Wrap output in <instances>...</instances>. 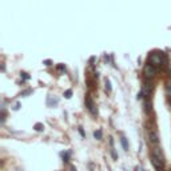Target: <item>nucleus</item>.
Here are the masks:
<instances>
[{
    "instance_id": "8",
    "label": "nucleus",
    "mask_w": 171,
    "mask_h": 171,
    "mask_svg": "<svg viewBox=\"0 0 171 171\" xmlns=\"http://www.w3.org/2000/svg\"><path fill=\"white\" fill-rule=\"evenodd\" d=\"M35 128H36V130H38V131H41V130H43V128H44V126H43V124H40V123H38V124L35 126Z\"/></svg>"
},
{
    "instance_id": "4",
    "label": "nucleus",
    "mask_w": 171,
    "mask_h": 171,
    "mask_svg": "<svg viewBox=\"0 0 171 171\" xmlns=\"http://www.w3.org/2000/svg\"><path fill=\"white\" fill-rule=\"evenodd\" d=\"M86 106H87L88 111H90L91 114H94V115H95V114H96V106H95L94 100L90 98V96H87V98H86Z\"/></svg>"
},
{
    "instance_id": "11",
    "label": "nucleus",
    "mask_w": 171,
    "mask_h": 171,
    "mask_svg": "<svg viewBox=\"0 0 171 171\" xmlns=\"http://www.w3.org/2000/svg\"><path fill=\"white\" fill-rule=\"evenodd\" d=\"M19 106H20V104H19V103H16V104H15V107H14V108H15V110H18V108H19Z\"/></svg>"
},
{
    "instance_id": "2",
    "label": "nucleus",
    "mask_w": 171,
    "mask_h": 171,
    "mask_svg": "<svg viewBox=\"0 0 171 171\" xmlns=\"http://www.w3.org/2000/svg\"><path fill=\"white\" fill-rule=\"evenodd\" d=\"M157 67H154L152 64H146L145 66V68H143V75L146 76L147 79H152V78H155V75H157Z\"/></svg>"
},
{
    "instance_id": "5",
    "label": "nucleus",
    "mask_w": 171,
    "mask_h": 171,
    "mask_svg": "<svg viewBox=\"0 0 171 171\" xmlns=\"http://www.w3.org/2000/svg\"><path fill=\"white\" fill-rule=\"evenodd\" d=\"M166 95H167L168 98H171V80L166 83Z\"/></svg>"
},
{
    "instance_id": "6",
    "label": "nucleus",
    "mask_w": 171,
    "mask_h": 171,
    "mask_svg": "<svg viewBox=\"0 0 171 171\" xmlns=\"http://www.w3.org/2000/svg\"><path fill=\"white\" fill-rule=\"evenodd\" d=\"M120 142H122V145H123V148L127 151L128 150V146H127V142H126V138H122V139H120Z\"/></svg>"
},
{
    "instance_id": "10",
    "label": "nucleus",
    "mask_w": 171,
    "mask_h": 171,
    "mask_svg": "<svg viewBox=\"0 0 171 171\" xmlns=\"http://www.w3.org/2000/svg\"><path fill=\"white\" fill-rule=\"evenodd\" d=\"M70 95H71V91L68 90V91H67V92H66V98H70Z\"/></svg>"
},
{
    "instance_id": "7",
    "label": "nucleus",
    "mask_w": 171,
    "mask_h": 171,
    "mask_svg": "<svg viewBox=\"0 0 171 171\" xmlns=\"http://www.w3.org/2000/svg\"><path fill=\"white\" fill-rule=\"evenodd\" d=\"M94 135H95V138H96L98 140L102 139V131H100V130H99V131H95V134H94Z\"/></svg>"
},
{
    "instance_id": "3",
    "label": "nucleus",
    "mask_w": 171,
    "mask_h": 171,
    "mask_svg": "<svg viewBox=\"0 0 171 171\" xmlns=\"http://www.w3.org/2000/svg\"><path fill=\"white\" fill-rule=\"evenodd\" d=\"M147 135H148V142H150L151 145L157 146V145H158V142H159V139H158V132H157V130H155L154 127L148 128Z\"/></svg>"
},
{
    "instance_id": "9",
    "label": "nucleus",
    "mask_w": 171,
    "mask_h": 171,
    "mask_svg": "<svg viewBox=\"0 0 171 171\" xmlns=\"http://www.w3.org/2000/svg\"><path fill=\"white\" fill-rule=\"evenodd\" d=\"M106 88H107L108 91H111V84H110V82H108L107 79H106Z\"/></svg>"
},
{
    "instance_id": "1",
    "label": "nucleus",
    "mask_w": 171,
    "mask_h": 171,
    "mask_svg": "<svg viewBox=\"0 0 171 171\" xmlns=\"http://www.w3.org/2000/svg\"><path fill=\"white\" fill-rule=\"evenodd\" d=\"M148 63L152 64L154 67H157V68H159V67L163 66V63H165V59H163V55L162 54H151V56L148 58Z\"/></svg>"
}]
</instances>
